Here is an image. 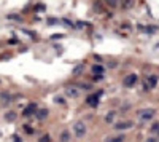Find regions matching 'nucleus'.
<instances>
[{
  "mask_svg": "<svg viewBox=\"0 0 159 142\" xmlns=\"http://www.w3.org/2000/svg\"><path fill=\"white\" fill-rule=\"evenodd\" d=\"M16 118H18V115H16V112H13V110H10V112H7L5 113V120L7 121H16Z\"/></svg>",
  "mask_w": 159,
  "mask_h": 142,
  "instance_id": "obj_12",
  "label": "nucleus"
},
{
  "mask_svg": "<svg viewBox=\"0 0 159 142\" xmlns=\"http://www.w3.org/2000/svg\"><path fill=\"white\" fill-rule=\"evenodd\" d=\"M48 113H49V110L46 109V107H43V109H37V112H35V115H37V120L43 121L45 118L48 117Z\"/></svg>",
  "mask_w": 159,
  "mask_h": 142,
  "instance_id": "obj_9",
  "label": "nucleus"
},
{
  "mask_svg": "<svg viewBox=\"0 0 159 142\" xmlns=\"http://www.w3.org/2000/svg\"><path fill=\"white\" fill-rule=\"evenodd\" d=\"M157 85V75H150L148 77V86L150 88H154Z\"/></svg>",
  "mask_w": 159,
  "mask_h": 142,
  "instance_id": "obj_14",
  "label": "nucleus"
},
{
  "mask_svg": "<svg viewBox=\"0 0 159 142\" xmlns=\"http://www.w3.org/2000/svg\"><path fill=\"white\" fill-rule=\"evenodd\" d=\"M113 120H115V112H110V113H107V115H105V121L107 123H111Z\"/></svg>",
  "mask_w": 159,
  "mask_h": 142,
  "instance_id": "obj_20",
  "label": "nucleus"
},
{
  "mask_svg": "<svg viewBox=\"0 0 159 142\" xmlns=\"http://www.w3.org/2000/svg\"><path fill=\"white\" fill-rule=\"evenodd\" d=\"M37 109H38L37 104H35V102H32V104H29V105H27L26 109H24L22 115H24V117H30V115H33V113L37 112Z\"/></svg>",
  "mask_w": 159,
  "mask_h": 142,
  "instance_id": "obj_6",
  "label": "nucleus"
},
{
  "mask_svg": "<svg viewBox=\"0 0 159 142\" xmlns=\"http://www.w3.org/2000/svg\"><path fill=\"white\" fill-rule=\"evenodd\" d=\"M132 126H134V121H130V120H124V121H118V123H115V129H118V131L130 129Z\"/></svg>",
  "mask_w": 159,
  "mask_h": 142,
  "instance_id": "obj_5",
  "label": "nucleus"
},
{
  "mask_svg": "<svg viewBox=\"0 0 159 142\" xmlns=\"http://www.w3.org/2000/svg\"><path fill=\"white\" fill-rule=\"evenodd\" d=\"M143 31H145L146 34H156V32L159 31V27H157V26H146Z\"/></svg>",
  "mask_w": 159,
  "mask_h": 142,
  "instance_id": "obj_18",
  "label": "nucleus"
},
{
  "mask_svg": "<svg viewBox=\"0 0 159 142\" xmlns=\"http://www.w3.org/2000/svg\"><path fill=\"white\" fill-rule=\"evenodd\" d=\"M99 94H102V93H97V94H91V96H88L86 98V102H88V105H91V107H95L99 104Z\"/></svg>",
  "mask_w": 159,
  "mask_h": 142,
  "instance_id": "obj_8",
  "label": "nucleus"
},
{
  "mask_svg": "<svg viewBox=\"0 0 159 142\" xmlns=\"http://www.w3.org/2000/svg\"><path fill=\"white\" fill-rule=\"evenodd\" d=\"M145 142H157V137H148Z\"/></svg>",
  "mask_w": 159,
  "mask_h": 142,
  "instance_id": "obj_25",
  "label": "nucleus"
},
{
  "mask_svg": "<svg viewBox=\"0 0 159 142\" xmlns=\"http://www.w3.org/2000/svg\"><path fill=\"white\" fill-rule=\"evenodd\" d=\"M81 91H83V89L80 88V86L70 85V86L65 88V96H69V98H72V99H76V98H80V96H81Z\"/></svg>",
  "mask_w": 159,
  "mask_h": 142,
  "instance_id": "obj_3",
  "label": "nucleus"
},
{
  "mask_svg": "<svg viewBox=\"0 0 159 142\" xmlns=\"http://www.w3.org/2000/svg\"><path fill=\"white\" fill-rule=\"evenodd\" d=\"M137 83H139V77L135 75V73H127V75L123 78V85L126 88H134Z\"/></svg>",
  "mask_w": 159,
  "mask_h": 142,
  "instance_id": "obj_2",
  "label": "nucleus"
},
{
  "mask_svg": "<svg viewBox=\"0 0 159 142\" xmlns=\"http://www.w3.org/2000/svg\"><path fill=\"white\" fill-rule=\"evenodd\" d=\"M154 115H156V110L151 109V107L139 110V120L140 121H151L153 118H154Z\"/></svg>",
  "mask_w": 159,
  "mask_h": 142,
  "instance_id": "obj_1",
  "label": "nucleus"
},
{
  "mask_svg": "<svg viewBox=\"0 0 159 142\" xmlns=\"http://www.w3.org/2000/svg\"><path fill=\"white\" fill-rule=\"evenodd\" d=\"M105 3L110 8H119V0H105Z\"/></svg>",
  "mask_w": 159,
  "mask_h": 142,
  "instance_id": "obj_17",
  "label": "nucleus"
},
{
  "mask_svg": "<svg viewBox=\"0 0 159 142\" xmlns=\"http://www.w3.org/2000/svg\"><path fill=\"white\" fill-rule=\"evenodd\" d=\"M49 139H51L49 136H48V134H45V136H42V137H40L38 142H49Z\"/></svg>",
  "mask_w": 159,
  "mask_h": 142,
  "instance_id": "obj_24",
  "label": "nucleus"
},
{
  "mask_svg": "<svg viewBox=\"0 0 159 142\" xmlns=\"http://www.w3.org/2000/svg\"><path fill=\"white\" fill-rule=\"evenodd\" d=\"M24 131H26L27 134H33V128H30L29 124H24Z\"/></svg>",
  "mask_w": 159,
  "mask_h": 142,
  "instance_id": "obj_23",
  "label": "nucleus"
},
{
  "mask_svg": "<svg viewBox=\"0 0 159 142\" xmlns=\"http://www.w3.org/2000/svg\"><path fill=\"white\" fill-rule=\"evenodd\" d=\"M105 142H124V136L119 134V136H113V137H108Z\"/></svg>",
  "mask_w": 159,
  "mask_h": 142,
  "instance_id": "obj_16",
  "label": "nucleus"
},
{
  "mask_svg": "<svg viewBox=\"0 0 159 142\" xmlns=\"http://www.w3.org/2000/svg\"><path fill=\"white\" fill-rule=\"evenodd\" d=\"M134 5H135V0H119V8L121 10H130V8H134Z\"/></svg>",
  "mask_w": 159,
  "mask_h": 142,
  "instance_id": "obj_7",
  "label": "nucleus"
},
{
  "mask_svg": "<svg viewBox=\"0 0 159 142\" xmlns=\"http://www.w3.org/2000/svg\"><path fill=\"white\" fill-rule=\"evenodd\" d=\"M59 137H61V142H69L70 140V131H67V129H65V131H62Z\"/></svg>",
  "mask_w": 159,
  "mask_h": 142,
  "instance_id": "obj_15",
  "label": "nucleus"
},
{
  "mask_svg": "<svg viewBox=\"0 0 159 142\" xmlns=\"http://www.w3.org/2000/svg\"><path fill=\"white\" fill-rule=\"evenodd\" d=\"M91 70H92L94 75H102V73L105 72V69H104V67H102L100 64H94L92 67H91Z\"/></svg>",
  "mask_w": 159,
  "mask_h": 142,
  "instance_id": "obj_10",
  "label": "nucleus"
},
{
  "mask_svg": "<svg viewBox=\"0 0 159 142\" xmlns=\"http://www.w3.org/2000/svg\"><path fill=\"white\" fill-rule=\"evenodd\" d=\"M151 134L159 136V121H154V123H153V126H151Z\"/></svg>",
  "mask_w": 159,
  "mask_h": 142,
  "instance_id": "obj_19",
  "label": "nucleus"
},
{
  "mask_svg": "<svg viewBox=\"0 0 159 142\" xmlns=\"http://www.w3.org/2000/svg\"><path fill=\"white\" fill-rule=\"evenodd\" d=\"M14 142H22L21 137H18V136H14Z\"/></svg>",
  "mask_w": 159,
  "mask_h": 142,
  "instance_id": "obj_26",
  "label": "nucleus"
},
{
  "mask_svg": "<svg viewBox=\"0 0 159 142\" xmlns=\"http://www.w3.org/2000/svg\"><path fill=\"white\" fill-rule=\"evenodd\" d=\"M11 99H13V98H11L8 93H2V94H0V102H2L3 105H8L11 102Z\"/></svg>",
  "mask_w": 159,
  "mask_h": 142,
  "instance_id": "obj_11",
  "label": "nucleus"
},
{
  "mask_svg": "<svg viewBox=\"0 0 159 142\" xmlns=\"http://www.w3.org/2000/svg\"><path fill=\"white\" fill-rule=\"evenodd\" d=\"M92 8L95 13H104V7H102V2L100 0H95V2L92 3Z\"/></svg>",
  "mask_w": 159,
  "mask_h": 142,
  "instance_id": "obj_13",
  "label": "nucleus"
},
{
  "mask_svg": "<svg viewBox=\"0 0 159 142\" xmlns=\"http://www.w3.org/2000/svg\"><path fill=\"white\" fill-rule=\"evenodd\" d=\"M8 19L16 21V22H21V21H22V18H21V16H18V15H10V16H8Z\"/></svg>",
  "mask_w": 159,
  "mask_h": 142,
  "instance_id": "obj_21",
  "label": "nucleus"
},
{
  "mask_svg": "<svg viewBox=\"0 0 159 142\" xmlns=\"http://www.w3.org/2000/svg\"><path fill=\"white\" fill-rule=\"evenodd\" d=\"M73 134H75L76 137H83V136L86 134V124L83 121H75L73 123Z\"/></svg>",
  "mask_w": 159,
  "mask_h": 142,
  "instance_id": "obj_4",
  "label": "nucleus"
},
{
  "mask_svg": "<svg viewBox=\"0 0 159 142\" xmlns=\"http://www.w3.org/2000/svg\"><path fill=\"white\" fill-rule=\"evenodd\" d=\"M83 70V66H76L75 69H73V75H78V73H81Z\"/></svg>",
  "mask_w": 159,
  "mask_h": 142,
  "instance_id": "obj_22",
  "label": "nucleus"
}]
</instances>
